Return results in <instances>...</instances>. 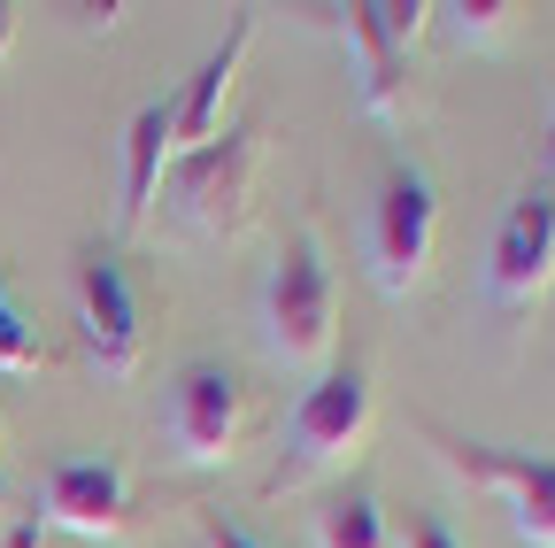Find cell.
<instances>
[{
    "label": "cell",
    "instance_id": "cell-3",
    "mask_svg": "<svg viewBox=\"0 0 555 548\" xmlns=\"http://www.w3.org/2000/svg\"><path fill=\"white\" fill-rule=\"evenodd\" d=\"M363 433H371V379L356 364H332L301 394L294 425H286V448H278V471L262 479V495H294V487H309L317 471H339L347 456L363 448Z\"/></svg>",
    "mask_w": 555,
    "mask_h": 548
},
{
    "label": "cell",
    "instance_id": "cell-8",
    "mask_svg": "<svg viewBox=\"0 0 555 548\" xmlns=\"http://www.w3.org/2000/svg\"><path fill=\"white\" fill-rule=\"evenodd\" d=\"M555 286V186H525L486 255V294L502 309H532Z\"/></svg>",
    "mask_w": 555,
    "mask_h": 548
},
{
    "label": "cell",
    "instance_id": "cell-5",
    "mask_svg": "<svg viewBox=\"0 0 555 548\" xmlns=\"http://www.w3.org/2000/svg\"><path fill=\"white\" fill-rule=\"evenodd\" d=\"M433 247H440V201L433 186L416 170H393L378 209H371V279L386 302H409L416 286H425L433 270Z\"/></svg>",
    "mask_w": 555,
    "mask_h": 548
},
{
    "label": "cell",
    "instance_id": "cell-12",
    "mask_svg": "<svg viewBox=\"0 0 555 548\" xmlns=\"http://www.w3.org/2000/svg\"><path fill=\"white\" fill-rule=\"evenodd\" d=\"M317 548H386V510H378V495H332L324 510H317Z\"/></svg>",
    "mask_w": 555,
    "mask_h": 548
},
{
    "label": "cell",
    "instance_id": "cell-7",
    "mask_svg": "<svg viewBox=\"0 0 555 548\" xmlns=\"http://www.w3.org/2000/svg\"><path fill=\"white\" fill-rule=\"evenodd\" d=\"M78 340L101 379H131L139 356H147V332H139V302H131V279L108 247H86L78 255Z\"/></svg>",
    "mask_w": 555,
    "mask_h": 548
},
{
    "label": "cell",
    "instance_id": "cell-17",
    "mask_svg": "<svg viewBox=\"0 0 555 548\" xmlns=\"http://www.w3.org/2000/svg\"><path fill=\"white\" fill-rule=\"evenodd\" d=\"M201 548H262V540H247L240 525H224L217 510H201Z\"/></svg>",
    "mask_w": 555,
    "mask_h": 548
},
{
    "label": "cell",
    "instance_id": "cell-11",
    "mask_svg": "<svg viewBox=\"0 0 555 548\" xmlns=\"http://www.w3.org/2000/svg\"><path fill=\"white\" fill-rule=\"evenodd\" d=\"M163 170H170V101H147L124 131V232H139L163 201Z\"/></svg>",
    "mask_w": 555,
    "mask_h": 548
},
{
    "label": "cell",
    "instance_id": "cell-2",
    "mask_svg": "<svg viewBox=\"0 0 555 548\" xmlns=\"http://www.w3.org/2000/svg\"><path fill=\"white\" fill-rule=\"evenodd\" d=\"M255 163H262V131H255V124H232V131H217L208 148L178 155V170L163 178L170 217H178L193 240H232V232H247V217H255Z\"/></svg>",
    "mask_w": 555,
    "mask_h": 548
},
{
    "label": "cell",
    "instance_id": "cell-6",
    "mask_svg": "<svg viewBox=\"0 0 555 548\" xmlns=\"http://www.w3.org/2000/svg\"><path fill=\"white\" fill-rule=\"evenodd\" d=\"M163 433L178 448V463H232L240 456V433H247V386L240 371L224 364H185L178 386H170V409H163Z\"/></svg>",
    "mask_w": 555,
    "mask_h": 548
},
{
    "label": "cell",
    "instance_id": "cell-4",
    "mask_svg": "<svg viewBox=\"0 0 555 548\" xmlns=\"http://www.w3.org/2000/svg\"><path fill=\"white\" fill-rule=\"evenodd\" d=\"M416 433H425L440 448V463L455 479H470V487H486L525 548H555V456H525V448H486V441H463L448 433L440 418H416Z\"/></svg>",
    "mask_w": 555,
    "mask_h": 548
},
{
    "label": "cell",
    "instance_id": "cell-18",
    "mask_svg": "<svg viewBox=\"0 0 555 548\" xmlns=\"http://www.w3.org/2000/svg\"><path fill=\"white\" fill-rule=\"evenodd\" d=\"M39 533H47V525H39V510H24V518L9 525V540H0V548H39Z\"/></svg>",
    "mask_w": 555,
    "mask_h": 548
},
{
    "label": "cell",
    "instance_id": "cell-13",
    "mask_svg": "<svg viewBox=\"0 0 555 548\" xmlns=\"http://www.w3.org/2000/svg\"><path fill=\"white\" fill-rule=\"evenodd\" d=\"M0 371H47V348L31 340V324L16 317V294L0 279Z\"/></svg>",
    "mask_w": 555,
    "mask_h": 548
},
{
    "label": "cell",
    "instance_id": "cell-19",
    "mask_svg": "<svg viewBox=\"0 0 555 548\" xmlns=\"http://www.w3.org/2000/svg\"><path fill=\"white\" fill-rule=\"evenodd\" d=\"M9 47H16V9L0 0V62H9Z\"/></svg>",
    "mask_w": 555,
    "mask_h": 548
},
{
    "label": "cell",
    "instance_id": "cell-9",
    "mask_svg": "<svg viewBox=\"0 0 555 548\" xmlns=\"http://www.w3.org/2000/svg\"><path fill=\"white\" fill-rule=\"evenodd\" d=\"M39 525H62L78 540H124L131 533L124 463H54L47 487H39Z\"/></svg>",
    "mask_w": 555,
    "mask_h": 548
},
{
    "label": "cell",
    "instance_id": "cell-14",
    "mask_svg": "<svg viewBox=\"0 0 555 548\" xmlns=\"http://www.w3.org/2000/svg\"><path fill=\"white\" fill-rule=\"evenodd\" d=\"M371 9H378V31H386L393 54H409L416 39H425V16H433L425 0H371Z\"/></svg>",
    "mask_w": 555,
    "mask_h": 548
},
{
    "label": "cell",
    "instance_id": "cell-1",
    "mask_svg": "<svg viewBox=\"0 0 555 548\" xmlns=\"http://www.w3.org/2000/svg\"><path fill=\"white\" fill-rule=\"evenodd\" d=\"M262 332H270V356L317 371L339 340V286H332V263L317 247V232H294L270 263V286H262Z\"/></svg>",
    "mask_w": 555,
    "mask_h": 548
},
{
    "label": "cell",
    "instance_id": "cell-20",
    "mask_svg": "<svg viewBox=\"0 0 555 548\" xmlns=\"http://www.w3.org/2000/svg\"><path fill=\"white\" fill-rule=\"evenodd\" d=\"M0 448H9V418H0Z\"/></svg>",
    "mask_w": 555,
    "mask_h": 548
},
{
    "label": "cell",
    "instance_id": "cell-15",
    "mask_svg": "<svg viewBox=\"0 0 555 548\" xmlns=\"http://www.w3.org/2000/svg\"><path fill=\"white\" fill-rule=\"evenodd\" d=\"M448 16H455V31H463L470 47H486V39H502V31H509L517 9H509V0H455Z\"/></svg>",
    "mask_w": 555,
    "mask_h": 548
},
{
    "label": "cell",
    "instance_id": "cell-16",
    "mask_svg": "<svg viewBox=\"0 0 555 548\" xmlns=\"http://www.w3.org/2000/svg\"><path fill=\"white\" fill-rule=\"evenodd\" d=\"M393 548H455V533H448L440 518H409V525L393 533Z\"/></svg>",
    "mask_w": 555,
    "mask_h": 548
},
{
    "label": "cell",
    "instance_id": "cell-10",
    "mask_svg": "<svg viewBox=\"0 0 555 548\" xmlns=\"http://www.w3.org/2000/svg\"><path fill=\"white\" fill-rule=\"evenodd\" d=\"M247 47H255V16H240V24L224 31V47L201 62V78L170 101V155H193V148H208V140L224 131V101H232V86H240Z\"/></svg>",
    "mask_w": 555,
    "mask_h": 548
}]
</instances>
